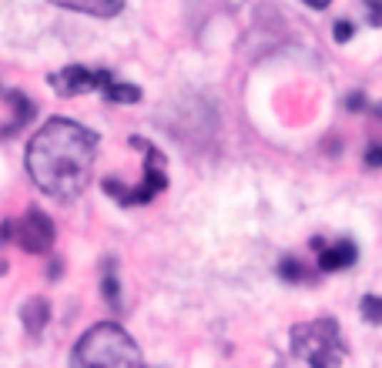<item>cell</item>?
Here are the masks:
<instances>
[{"mask_svg": "<svg viewBox=\"0 0 382 368\" xmlns=\"http://www.w3.org/2000/svg\"><path fill=\"white\" fill-rule=\"evenodd\" d=\"M98 161V134L71 118H54L27 144V171L44 195L57 201L77 198Z\"/></svg>", "mask_w": 382, "mask_h": 368, "instance_id": "6da1fadb", "label": "cell"}, {"mask_svg": "<svg viewBox=\"0 0 382 368\" xmlns=\"http://www.w3.org/2000/svg\"><path fill=\"white\" fill-rule=\"evenodd\" d=\"M74 365H141V352L121 325H94L71 352Z\"/></svg>", "mask_w": 382, "mask_h": 368, "instance_id": "7a4b0ae2", "label": "cell"}, {"mask_svg": "<svg viewBox=\"0 0 382 368\" xmlns=\"http://www.w3.org/2000/svg\"><path fill=\"white\" fill-rule=\"evenodd\" d=\"M292 352L298 358H306L308 365H338L346 358L342 348V335L332 318H318L308 325L292 328Z\"/></svg>", "mask_w": 382, "mask_h": 368, "instance_id": "3957f363", "label": "cell"}, {"mask_svg": "<svg viewBox=\"0 0 382 368\" xmlns=\"http://www.w3.org/2000/svg\"><path fill=\"white\" fill-rule=\"evenodd\" d=\"M131 144L144 151V181H141V188H121L118 178H108V181H104V191H108L111 198H118L124 208L148 205V201H154V198L161 195L164 184H168V174H164V154L158 151L154 144L144 141V138H134Z\"/></svg>", "mask_w": 382, "mask_h": 368, "instance_id": "277c9868", "label": "cell"}, {"mask_svg": "<svg viewBox=\"0 0 382 368\" xmlns=\"http://www.w3.org/2000/svg\"><path fill=\"white\" fill-rule=\"evenodd\" d=\"M4 238L17 241L24 251H31V255H47L51 245H54V221L44 215V211H37L31 208L21 221H7L4 225Z\"/></svg>", "mask_w": 382, "mask_h": 368, "instance_id": "5b68a950", "label": "cell"}, {"mask_svg": "<svg viewBox=\"0 0 382 368\" xmlns=\"http://www.w3.org/2000/svg\"><path fill=\"white\" fill-rule=\"evenodd\" d=\"M114 77L108 71H88V67H64V71H57L51 74V87H54L57 94H84V91H108V84Z\"/></svg>", "mask_w": 382, "mask_h": 368, "instance_id": "8992f818", "label": "cell"}, {"mask_svg": "<svg viewBox=\"0 0 382 368\" xmlns=\"http://www.w3.org/2000/svg\"><path fill=\"white\" fill-rule=\"evenodd\" d=\"M318 248H322V255H318V268L322 271H338V268H349L352 261H356V245L352 241H336V245H322V241H316Z\"/></svg>", "mask_w": 382, "mask_h": 368, "instance_id": "52a82bcc", "label": "cell"}, {"mask_svg": "<svg viewBox=\"0 0 382 368\" xmlns=\"http://www.w3.org/2000/svg\"><path fill=\"white\" fill-rule=\"evenodd\" d=\"M54 4L64 7V11L91 14V17H114L124 7V0H54Z\"/></svg>", "mask_w": 382, "mask_h": 368, "instance_id": "ba28073f", "label": "cell"}, {"mask_svg": "<svg viewBox=\"0 0 382 368\" xmlns=\"http://www.w3.org/2000/svg\"><path fill=\"white\" fill-rule=\"evenodd\" d=\"M47 318H51L47 298H31V302L21 308V322H24V328H27V335H41L47 328Z\"/></svg>", "mask_w": 382, "mask_h": 368, "instance_id": "9c48e42d", "label": "cell"}, {"mask_svg": "<svg viewBox=\"0 0 382 368\" xmlns=\"http://www.w3.org/2000/svg\"><path fill=\"white\" fill-rule=\"evenodd\" d=\"M7 104L14 108V118L7 121L4 134H11V131L24 128V124H27V121L34 118V104H31V98H27V94H7Z\"/></svg>", "mask_w": 382, "mask_h": 368, "instance_id": "30bf717a", "label": "cell"}, {"mask_svg": "<svg viewBox=\"0 0 382 368\" xmlns=\"http://www.w3.org/2000/svg\"><path fill=\"white\" fill-rule=\"evenodd\" d=\"M104 98L114 101V104H138V101H141V91L134 84H118V81H111L108 91H104Z\"/></svg>", "mask_w": 382, "mask_h": 368, "instance_id": "8fae6325", "label": "cell"}, {"mask_svg": "<svg viewBox=\"0 0 382 368\" xmlns=\"http://www.w3.org/2000/svg\"><path fill=\"white\" fill-rule=\"evenodd\" d=\"M278 275H282L285 282H306V278H308V271L302 268L295 258H285L282 265H278Z\"/></svg>", "mask_w": 382, "mask_h": 368, "instance_id": "7c38bea8", "label": "cell"}, {"mask_svg": "<svg viewBox=\"0 0 382 368\" xmlns=\"http://www.w3.org/2000/svg\"><path fill=\"white\" fill-rule=\"evenodd\" d=\"M362 315H366V322H372V325H382V298H376V295L362 298Z\"/></svg>", "mask_w": 382, "mask_h": 368, "instance_id": "4fadbf2b", "label": "cell"}, {"mask_svg": "<svg viewBox=\"0 0 382 368\" xmlns=\"http://www.w3.org/2000/svg\"><path fill=\"white\" fill-rule=\"evenodd\" d=\"M101 288H104V298H108V302L114 305V308H118L121 298H118V278H114V265H108V275H104Z\"/></svg>", "mask_w": 382, "mask_h": 368, "instance_id": "5bb4252c", "label": "cell"}, {"mask_svg": "<svg viewBox=\"0 0 382 368\" xmlns=\"http://www.w3.org/2000/svg\"><path fill=\"white\" fill-rule=\"evenodd\" d=\"M362 4L369 7V21L379 27V24H382V0H362Z\"/></svg>", "mask_w": 382, "mask_h": 368, "instance_id": "9a60e30c", "label": "cell"}, {"mask_svg": "<svg viewBox=\"0 0 382 368\" xmlns=\"http://www.w3.org/2000/svg\"><path fill=\"white\" fill-rule=\"evenodd\" d=\"M349 37H352V24L349 21H338L336 24V41L342 44V41H349Z\"/></svg>", "mask_w": 382, "mask_h": 368, "instance_id": "2e32d148", "label": "cell"}, {"mask_svg": "<svg viewBox=\"0 0 382 368\" xmlns=\"http://www.w3.org/2000/svg\"><path fill=\"white\" fill-rule=\"evenodd\" d=\"M366 164H372V168H379L382 164V148L376 144V148H369V154H366Z\"/></svg>", "mask_w": 382, "mask_h": 368, "instance_id": "e0dca14e", "label": "cell"}, {"mask_svg": "<svg viewBox=\"0 0 382 368\" xmlns=\"http://www.w3.org/2000/svg\"><path fill=\"white\" fill-rule=\"evenodd\" d=\"M302 4H308V7H316V11H322V7H328L332 0H302Z\"/></svg>", "mask_w": 382, "mask_h": 368, "instance_id": "ac0fdd59", "label": "cell"}, {"mask_svg": "<svg viewBox=\"0 0 382 368\" xmlns=\"http://www.w3.org/2000/svg\"><path fill=\"white\" fill-rule=\"evenodd\" d=\"M362 108V94H352L349 98V111H359Z\"/></svg>", "mask_w": 382, "mask_h": 368, "instance_id": "d6986e66", "label": "cell"}]
</instances>
